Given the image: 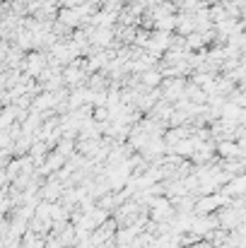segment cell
I'll return each instance as SVG.
<instances>
[{"mask_svg":"<svg viewBox=\"0 0 246 248\" xmlns=\"http://www.w3.org/2000/svg\"><path fill=\"white\" fill-rule=\"evenodd\" d=\"M246 190V178H237L232 181V186L227 188V193H244Z\"/></svg>","mask_w":246,"mask_h":248,"instance_id":"cell-1","label":"cell"}]
</instances>
